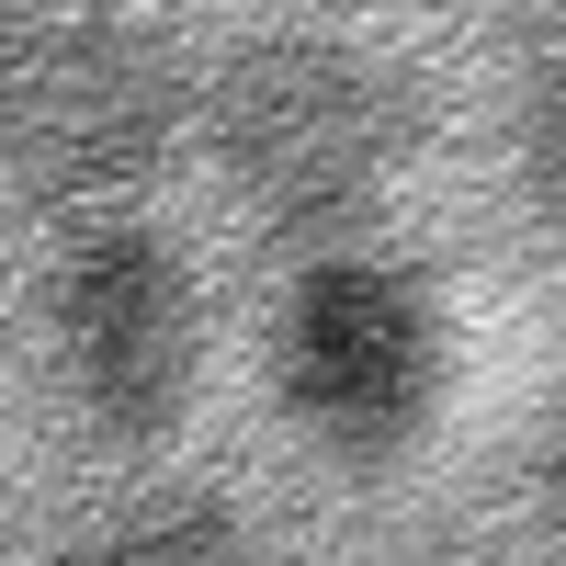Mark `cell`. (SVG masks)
I'll return each instance as SVG.
<instances>
[{"label":"cell","mask_w":566,"mask_h":566,"mask_svg":"<svg viewBox=\"0 0 566 566\" xmlns=\"http://www.w3.org/2000/svg\"><path fill=\"white\" fill-rule=\"evenodd\" d=\"M419 136H431L419 80L363 34L283 23V34L239 45L216 80V159L239 181V205L317 261H340L352 227L386 216Z\"/></svg>","instance_id":"obj_1"},{"label":"cell","mask_w":566,"mask_h":566,"mask_svg":"<svg viewBox=\"0 0 566 566\" xmlns=\"http://www.w3.org/2000/svg\"><path fill=\"white\" fill-rule=\"evenodd\" d=\"M453 386V328L442 295L408 261H306L272 306V408L295 419V442H317L352 476H386L431 442Z\"/></svg>","instance_id":"obj_2"},{"label":"cell","mask_w":566,"mask_h":566,"mask_svg":"<svg viewBox=\"0 0 566 566\" xmlns=\"http://www.w3.org/2000/svg\"><path fill=\"white\" fill-rule=\"evenodd\" d=\"M193 114L181 45L125 12H23L0 45V159L45 205H103L159 181Z\"/></svg>","instance_id":"obj_3"},{"label":"cell","mask_w":566,"mask_h":566,"mask_svg":"<svg viewBox=\"0 0 566 566\" xmlns=\"http://www.w3.org/2000/svg\"><path fill=\"white\" fill-rule=\"evenodd\" d=\"M45 340H57V386L91 442L148 453L181 408H193L205 363V306L193 272L159 227H91L45 272Z\"/></svg>","instance_id":"obj_4"},{"label":"cell","mask_w":566,"mask_h":566,"mask_svg":"<svg viewBox=\"0 0 566 566\" xmlns=\"http://www.w3.org/2000/svg\"><path fill=\"white\" fill-rule=\"evenodd\" d=\"M57 566H261V544L216 488H148V499L103 510Z\"/></svg>","instance_id":"obj_5"},{"label":"cell","mask_w":566,"mask_h":566,"mask_svg":"<svg viewBox=\"0 0 566 566\" xmlns=\"http://www.w3.org/2000/svg\"><path fill=\"white\" fill-rule=\"evenodd\" d=\"M510 170H522V205L544 239H566V57H544L522 80V114H510Z\"/></svg>","instance_id":"obj_6"},{"label":"cell","mask_w":566,"mask_h":566,"mask_svg":"<svg viewBox=\"0 0 566 566\" xmlns=\"http://www.w3.org/2000/svg\"><path fill=\"white\" fill-rule=\"evenodd\" d=\"M533 510H544V533L566 544V374H555V397L533 419Z\"/></svg>","instance_id":"obj_7"},{"label":"cell","mask_w":566,"mask_h":566,"mask_svg":"<svg viewBox=\"0 0 566 566\" xmlns=\"http://www.w3.org/2000/svg\"><path fill=\"white\" fill-rule=\"evenodd\" d=\"M12 34H23V12H0V45H12Z\"/></svg>","instance_id":"obj_8"},{"label":"cell","mask_w":566,"mask_h":566,"mask_svg":"<svg viewBox=\"0 0 566 566\" xmlns=\"http://www.w3.org/2000/svg\"><path fill=\"white\" fill-rule=\"evenodd\" d=\"M442 566H464V555H442Z\"/></svg>","instance_id":"obj_9"}]
</instances>
